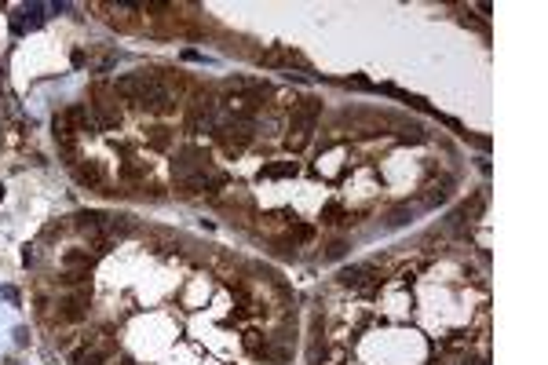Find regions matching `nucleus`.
Instances as JSON below:
<instances>
[{"mask_svg": "<svg viewBox=\"0 0 548 365\" xmlns=\"http://www.w3.org/2000/svg\"><path fill=\"white\" fill-rule=\"evenodd\" d=\"M172 172H176V187L183 194H202L209 187H223V182H227V175L212 172L209 153L197 150V146H183L176 153V161H172Z\"/></svg>", "mask_w": 548, "mask_h": 365, "instance_id": "1", "label": "nucleus"}, {"mask_svg": "<svg viewBox=\"0 0 548 365\" xmlns=\"http://www.w3.org/2000/svg\"><path fill=\"white\" fill-rule=\"evenodd\" d=\"M84 307H88V293H77V296L62 300V318H66V322H77V318H84Z\"/></svg>", "mask_w": 548, "mask_h": 365, "instance_id": "7", "label": "nucleus"}, {"mask_svg": "<svg viewBox=\"0 0 548 365\" xmlns=\"http://www.w3.org/2000/svg\"><path fill=\"white\" fill-rule=\"evenodd\" d=\"M62 263H66V267H81V271H88V267H92V256H88V252H66V256H62Z\"/></svg>", "mask_w": 548, "mask_h": 365, "instance_id": "8", "label": "nucleus"}, {"mask_svg": "<svg viewBox=\"0 0 548 365\" xmlns=\"http://www.w3.org/2000/svg\"><path fill=\"white\" fill-rule=\"evenodd\" d=\"M340 216V205H326V212H322V223H336Z\"/></svg>", "mask_w": 548, "mask_h": 365, "instance_id": "11", "label": "nucleus"}, {"mask_svg": "<svg viewBox=\"0 0 548 365\" xmlns=\"http://www.w3.org/2000/svg\"><path fill=\"white\" fill-rule=\"evenodd\" d=\"M267 179H278V175H296V161H285V165H267L263 168Z\"/></svg>", "mask_w": 548, "mask_h": 365, "instance_id": "9", "label": "nucleus"}, {"mask_svg": "<svg viewBox=\"0 0 548 365\" xmlns=\"http://www.w3.org/2000/svg\"><path fill=\"white\" fill-rule=\"evenodd\" d=\"M318 114H322V102H318V99H304V107L292 114V128H289V139H285L289 150H304V146H307Z\"/></svg>", "mask_w": 548, "mask_h": 365, "instance_id": "2", "label": "nucleus"}, {"mask_svg": "<svg viewBox=\"0 0 548 365\" xmlns=\"http://www.w3.org/2000/svg\"><path fill=\"white\" fill-rule=\"evenodd\" d=\"M369 281H373V267H347L340 274V285H347V289H362Z\"/></svg>", "mask_w": 548, "mask_h": 365, "instance_id": "6", "label": "nucleus"}, {"mask_svg": "<svg viewBox=\"0 0 548 365\" xmlns=\"http://www.w3.org/2000/svg\"><path fill=\"white\" fill-rule=\"evenodd\" d=\"M73 172H77V179L84 182V187H103V182H106V172L99 168V161H88V165H73Z\"/></svg>", "mask_w": 548, "mask_h": 365, "instance_id": "5", "label": "nucleus"}, {"mask_svg": "<svg viewBox=\"0 0 548 365\" xmlns=\"http://www.w3.org/2000/svg\"><path fill=\"white\" fill-rule=\"evenodd\" d=\"M150 146H154V150H165V146H168V128H154Z\"/></svg>", "mask_w": 548, "mask_h": 365, "instance_id": "10", "label": "nucleus"}, {"mask_svg": "<svg viewBox=\"0 0 548 365\" xmlns=\"http://www.w3.org/2000/svg\"><path fill=\"white\" fill-rule=\"evenodd\" d=\"M216 139H219V146L234 158V153H241L248 143H253V124H248V121L223 124V128H216Z\"/></svg>", "mask_w": 548, "mask_h": 365, "instance_id": "3", "label": "nucleus"}, {"mask_svg": "<svg viewBox=\"0 0 548 365\" xmlns=\"http://www.w3.org/2000/svg\"><path fill=\"white\" fill-rule=\"evenodd\" d=\"M92 110H95V121L103 124V128H117L121 124V110L114 107V102H106V85H95V92H92Z\"/></svg>", "mask_w": 548, "mask_h": 365, "instance_id": "4", "label": "nucleus"}]
</instances>
